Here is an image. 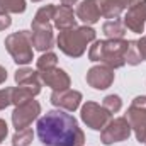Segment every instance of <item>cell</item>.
<instances>
[{
	"mask_svg": "<svg viewBox=\"0 0 146 146\" xmlns=\"http://www.w3.org/2000/svg\"><path fill=\"white\" fill-rule=\"evenodd\" d=\"M60 2H61L63 5H73V3H76L78 0H60Z\"/></svg>",
	"mask_w": 146,
	"mask_h": 146,
	"instance_id": "1f68e13d",
	"label": "cell"
},
{
	"mask_svg": "<svg viewBox=\"0 0 146 146\" xmlns=\"http://www.w3.org/2000/svg\"><path fill=\"white\" fill-rule=\"evenodd\" d=\"M39 92H41V85H17V87H12L10 102L15 107L22 106V104L33 100Z\"/></svg>",
	"mask_w": 146,
	"mask_h": 146,
	"instance_id": "2e32d148",
	"label": "cell"
},
{
	"mask_svg": "<svg viewBox=\"0 0 146 146\" xmlns=\"http://www.w3.org/2000/svg\"><path fill=\"white\" fill-rule=\"evenodd\" d=\"M58 65V56L51 51H46L42 53L36 61V66L39 72H44V70H49V68H54Z\"/></svg>",
	"mask_w": 146,
	"mask_h": 146,
	"instance_id": "44dd1931",
	"label": "cell"
},
{
	"mask_svg": "<svg viewBox=\"0 0 146 146\" xmlns=\"http://www.w3.org/2000/svg\"><path fill=\"white\" fill-rule=\"evenodd\" d=\"M95 41V31L90 26H80V27H72L60 31L56 37V44L61 53H65L70 58H80L88 42Z\"/></svg>",
	"mask_w": 146,
	"mask_h": 146,
	"instance_id": "3957f363",
	"label": "cell"
},
{
	"mask_svg": "<svg viewBox=\"0 0 146 146\" xmlns=\"http://www.w3.org/2000/svg\"><path fill=\"white\" fill-rule=\"evenodd\" d=\"M75 14H76V17L82 22H85V26L97 24L100 21V17H102L95 0H83V2H80V5L76 7Z\"/></svg>",
	"mask_w": 146,
	"mask_h": 146,
	"instance_id": "5bb4252c",
	"label": "cell"
},
{
	"mask_svg": "<svg viewBox=\"0 0 146 146\" xmlns=\"http://www.w3.org/2000/svg\"><path fill=\"white\" fill-rule=\"evenodd\" d=\"M80 115H82V121L94 131H102L112 117V114L104 109V106L92 102V100H88L82 106Z\"/></svg>",
	"mask_w": 146,
	"mask_h": 146,
	"instance_id": "8992f818",
	"label": "cell"
},
{
	"mask_svg": "<svg viewBox=\"0 0 146 146\" xmlns=\"http://www.w3.org/2000/svg\"><path fill=\"white\" fill-rule=\"evenodd\" d=\"M136 46H138V51H139V54H141V60L146 61V37L136 39Z\"/></svg>",
	"mask_w": 146,
	"mask_h": 146,
	"instance_id": "83f0119b",
	"label": "cell"
},
{
	"mask_svg": "<svg viewBox=\"0 0 146 146\" xmlns=\"http://www.w3.org/2000/svg\"><path fill=\"white\" fill-rule=\"evenodd\" d=\"M10 92L12 88H2L0 90V110L7 109L12 102H10Z\"/></svg>",
	"mask_w": 146,
	"mask_h": 146,
	"instance_id": "484cf974",
	"label": "cell"
},
{
	"mask_svg": "<svg viewBox=\"0 0 146 146\" xmlns=\"http://www.w3.org/2000/svg\"><path fill=\"white\" fill-rule=\"evenodd\" d=\"M5 80H7V70L0 65V83H3Z\"/></svg>",
	"mask_w": 146,
	"mask_h": 146,
	"instance_id": "4dcf8cb0",
	"label": "cell"
},
{
	"mask_svg": "<svg viewBox=\"0 0 146 146\" xmlns=\"http://www.w3.org/2000/svg\"><path fill=\"white\" fill-rule=\"evenodd\" d=\"M129 48V41L126 39H104L94 41L88 49V60L99 61L112 70L126 65V53Z\"/></svg>",
	"mask_w": 146,
	"mask_h": 146,
	"instance_id": "7a4b0ae2",
	"label": "cell"
},
{
	"mask_svg": "<svg viewBox=\"0 0 146 146\" xmlns=\"http://www.w3.org/2000/svg\"><path fill=\"white\" fill-rule=\"evenodd\" d=\"M31 37H33V46L37 51L41 53L48 51L49 48H53V42H54L53 24H33Z\"/></svg>",
	"mask_w": 146,
	"mask_h": 146,
	"instance_id": "7c38bea8",
	"label": "cell"
},
{
	"mask_svg": "<svg viewBox=\"0 0 146 146\" xmlns=\"http://www.w3.org/2000/svg\"><path fill=\"white\" fill-rule=\"evenodd\" d=\"M33 2H41V0H33Z\"/></svg>",
	"mask_w": 146,
	"mask_h": 146,
	"instance_id": "d6a6232c",
	"label": "cell"
},
{
	"mask_svg": "<svg viewBox=\"0 0 146 146\" xmlns=\"http://www.w3.org/2000/svg\"><path fill=\"white\" fill-rule=\"evenodd\" d=\"M146 24V0H138L136 3H133L126 15H124V26L136 34H141L145 31Z\"/></svg>",
	"mask_w": 146,
	"mask_h": 146,
	"instance_id": "9c48e42d",
	"label": "cell"
},
{
	"mask_svg": "<svg viewBox=\"0 0 146 146\" xmlns=\"http://www.w3.org/2000/svg\"><path fill=\"white\" fill-rule=\"evenodd\" d=\"M54 10H56V7L51 5V3L41 7L36 12L34 19H33V24H51L53 22V17H54Z\"/></svg>",
	"mask_w": 146,
	"mask_h": 146,
	"instance_id": "ffe728a7",
	"label": "cell"
},
{
	"mask_svg": "<svg viewBox=\"0 0 146 146\" xmlns=\"http://www.w3.org/2000/svg\"><path fill=\"white\" fill-rule=\"evenodd\" d=\"M41 114V104L37 100H29L22 106H17L12 112V124L15 127V131L29 127L33 124V121H36Z\"/></svg>",
	"mask_w": 146,
	"mask_h": 146,
	"instance_id": "ba28073f",
	"label": "cell"
},
{
	"mask_svg": "<svg viewBox=\"0 0 146 146\" xmlns=\"http://www.w3.org/2000/svg\"><path fill=\"white\" fill-rule=\"evenodd\" d=\"M143 60H141V54L138 51V46H136V41H129V48H127V53H126V63L131 65V66H136L139 65Z\"/></svg>",
	"mask_w": 146,
	"mask_h": 146,
	"instance_id": "d4e9b609",
	"label": "cell"
},
{
	"mask_svg": "<svg viewBox=\"0 0 146 146\" xmlns=\"http://www.w3.org/2000/svg\"><path fill=\"white\" fill-rule=\"evenodd\" d=\"M97 2V7L100 10V15L104 19H117L121 14H122V7L115 2V0H95Z\"/></svg>",
	"mask_w": 146,
	"mask_h": 146,
	"instance_id": "e0dca14e",
	"label": "cell"
},
{
	"mask_svg": "<svg viewBox=\"0 0 146 146\" xmlns=\"http://www.w3.org/2000/svg\"><path fill=\"white\" fill-rule=\"evenodd\" d=\"M126 119L139 143H146V97H136L126 112Z\"/></svg>",
	"mask_w": 146,
	"mask_h": 146,
	"instance_id": "5b68a950",
	"label": "cell"
},
{
	"mask_svg": "<svg viewBox=\"0 0 146 146\" xmlns=\"http://www.w3.org/2000/svg\"><path fill=\"white\" fill-rule=\"evenodd\" d=\"M33 138H34V133H33L31 127L19 129V131H15V134L12 138V145L14 146H29L33 143Z\"/></svg>",
	"mask_w": 146,
	"mask_h": 146,
	"instance_id": "7402d4cb",
	"label": "cell"
},
{
	"mask_svg": "<svg viewBox=\"0 0 146 146\" xmlns=\"http://www.w3.org/2000/svg\"><path fill=\"white\" fill-rule=\"evenodd\" d=\"M145 145H146V143H145Z\"/></svg>",
	"mask_w": 146,
	"mask_h": 146,
	"instance_id": "836d02e7",
	"label": "cell"
},
{
	"mask_svg": "<svg viewBox=\"0 0 146 146\" xmlns=\"http://www.w3.org/2000/svg\"><path fill=\"white\" fill-rule=\"evenodd\" d=\"M102 106H104L106 110H109L110 114H117V112L121 110V107H122V100H121L119 95L110 94V95H107V97H104Z\"/></svg>",
	"mask_w": 146,
	"mask_h": 146,
	"instance_id": "cb8c5ba5",
	"label": "cell"
},
{
	"mask_svg": "<svg viewBox=\"0 0 146 146\" xmlns=\"http://www.w3.org/2000/svg\"><path fill=\"white\" fill-rule=\"evenodd\" d=\"M80 102H82V94L78 90H72V88L53 90V94H51V104L56 106L58 109L66 110V112L76 110L80 107Z\"/></svg>",
	"mask_w": 146,
	"mask_h": 146,
	"instance_id": "8fae6325",
	"label": "cell"
},
{
	"mask_svg": "<svg viewBox=\"0 0 146 146\" xmlns=\"http://www.w3.org/2000/svg\"><path fill=\"white\" fill-rule=\"evenodd\" d=\"M39 78H41L42 83H46L53 90H66L72 85V80H70L68 73L65 70H61V68H58V66L41 72L39 73Z\"/></svg>",
	"mask_w": 146,
	"mask_h": 146,
	"instance_id": "4fadbf2b",
	"label": "cell"
},
{
	"mask_svg": "<svg viewBox=\"0 0 146 146\" xmlns=\"http://www.w3.org/2000/svg\"><path fill=\"white\" fill-rule=\"evenodd\" d=\"M102 33L107 36V39H122L126 34V26L119 19H110L107 22H104Z\"/></svg>",
	"mask_w": 146,
	"mask_h": 146,
	"instance_id": "d6986e66",
	"label": "cell"
},
{
	"mask_svg": "<svg viewBox=\"0 0 146 146\" xmlns=\"http://www.w3.org/2000/svg\"><path fill=\"white\" fill-rule=\"evenodd\" d=\"M37 136L44 146H83L85 134L65 110H49L37 119Z\"/></svg>",
	"mask_w": 146,
	"mask_h": 146,
	"instance_id": "6da1fadb",
	"label": "cell"
},
{
	"mask_svg": "<svg viewBox=\"0 0 146 146\" xmlns=\"http://www.w3.org/2000/svg\"><path fill=\"white\" fill-rule=\"evenodd\" d=\"M115 2H117L122 9H129V7H131L133 3H136L138 0H115Z\"/></svg>",
	"mask_w": 146,
	"mask_h": 146,
	"instance_id": "f546056e",
	"label": "cell"
},
{
	"mask_svg": "<svg viewBox=\"0 0 146 146\" xmlns=\"http://www.w3.org/2000/svg\"><path fill=\"white\" fill-rule=\"evenodd\" d=\"M133 129L127 122L126 117H115L110 119L107 122V126L100 131V141L104 145H114V143H121L129 139Z\"/></svg>",
	"mask_w": 146,
	"mask_h": 146,
	"instance_id": "52a82bcc",
	"label": "cell"
},
{
	"mask_svg": "<svg viewBox=\"0 0 146 146\" xmlns=\"http://www.w3.org/2000/svg\"><path fill=\"white\" fill-rule=\"evenodd\" d=\"M5 48L17 65H27L34 60L31 31H17L9 34L5 37Z\"/></svg>",
	"mask_w": 146,
	"mask_h": 146,
	"instance_id": "277c9868",
	"label": "cell"
},
{
	"mask_svg": "<svg viewBox=\"0 0 146 146\" xmlns=\"http://www.w3.org/2000/svg\"><path fill=\"white\" fill-rule=\"evenodd\" d=\"M114 70L106 66V65H97V66H92L88 72H87V83L95 88V90H106L109 88L114 82Z\"/></svg>",
	"mask_w": 146,
	"mask_h": 146,
	"instance_id": "30bf717a",
	"label": "cell"
},
{
	"mask_svg": "<svg viewBox=\"0 0 146 146\" xmlns=\"http://www.w3.org/2000/svg\"><path fill=\"white\" fill-rule=\"evenodd\" d=\"M53 24L60 31L76 27V14L73 12L72 5H60V7H56L54 17H53Z\"/></svg>",
	"mask_w": 146,
	"mask_h": 146,
	"instance_id": "9a60e30c",
	"label": "cell"
},
{
	"mask_svg": "<svg viewBox=\"0 0 146 146\" xmlns=\"http://www.w3.org/2000/svg\"><path fill=\"white\" fill-rule=\"evenodd\" d=\"M7 133H9V126L3 119H0V143L7 138Z\"/></svg>",
	"mask_w": 146,
	"mask_h": 146,
	"instance_id": "f1b7e54d",
	"label": "cell"
},
{
	"mask_svg": "<svg viewBox=\"0 0 146 146\" xmlns=\"http://www.w3.org/2000/svg\"><path fill=\"white\" fill-rule=\"evenodd\" d=\"M0 9L7 14H22L26 10V0H0Z\"/></svg>",
	"mask_w": 146,
	"mask_h": 146,
	"instance_id": "603a6c76",
	"label": "cell"
},
{
	"mask_svg": "<svg viewBox=\"0 0 146 146\" xmlns=\"http://www.w3.org/2000/svg\"><path fill=\"white\" fill-rule=\"evenodd\" d=\"M14 80L17 85H41V78H39V73L33 68H19L15 75H14Z\"/></svg>",
	"mask_w": 146,
	"mask_h": 146,
	"instance_id": "ac0fdd59",
	"label": "cell"
},
{
	"mask_svg": "<svg viewBox=\"0 0 146 146\" xmlns=\"http://www.w3.org/2000/svg\"><path fill=\"white\" fill-rule=\"evenodd\" d=\"M10 24H12L10 15H9L5 10H2V9H0V31H5L7 27H10Z\"/></svg>",
	"mask_w": 146,
	"mask_h": 146,
	"instance_id": "4316f807",
	"label": "cell"
}]
</instances>
